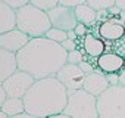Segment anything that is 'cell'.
Returning <instances> with one entry per match:
<instances>
[{
	"instance_id": "obj_1",
	"label": "cell",
	"mask_w": 125,
	"mask_h": 118,
	"mask_svg": "<svg viewBox=\"0 0 125 118\" xmlns=\"http://www.w3.org/2000/svg\"><path fill=\"white\" fill-rule=\"evenodd\" d=\"M18 70L28 72L34 80L56 77L60 68L68 62V52L54 41L41 38H31L30 43L16 53Z\"/></svg>"
},
{
	"instance_id": "obj_2",
	"label": "cell",
	"mask_w": 125,
	"mask_h": 118,
	"mask_svg": "<svg viewBox=\"0 0 125 118\" xmlns=\"http://www.w3.org/2000/svg\"><path fill=\"white\" fill-rule=\"evenodd\" d=\"M68 103V90L56 77L35 80L24 96L25 112L38 118L63 114Z\"/></svg>"
},
{
	"instance_id": "obj_3",
	"label": "cell",
	"mask_w": 125,
	"mask_h": 118,
	"mask_svg": "<svg viewBox=\"0 0 125 118\" xmlns=\"http://www.w3.org/2000/svg\"><path fill=\"white\" fill-rule=\"evenodd\" d=\"M50 28L52 24L47 13L34 8L31 3L16 11V30L22 31L28 37L31 38L46 37Z\"/></svg>"
},
{
	"instance_id": "obj_4",
	"label": "cell",
	"mask_w": 125,
	"mask_h": 118,
	"mask_svg": "<svg viewBox=\"0 0 125 118\" xmlns=\"http://www.w3.org/2000/svg\"><path fill=\"white\" fill-rule=\"evenodd\" d=\"M63 114L71 118H99L97 97L83 89L68 92V103Z\"/></svg>"
},
{
	"instance_id": "obj_5",
	"label": "cell",
	"mask_w": 125,
	"mask_h": 118,
	"mask_svg": "<svg viewBox=\"0 0 125 118\" xmlns=\"http://www.w3.org/2000/svg\"><path fill=\"white\" fill-rule=\"evenodd\" d=\"M99 118H125V87H109L97 97Z\"/></svg>"
},
{
	"instance_id": "obj_6",
	"label": "cell",
	"mask_w": 125,
	"mask_h": 118,
	"mask_svg": "<svg viewBox=\"0 0 125 118\" xmlns=\"http://www.w3.org/2000/svg\"><path fill=\"white\" fill-rule=\"evenodd\" d=\"M35 83L34 77L30 75L28 72L24 71H16L13 72L2 86L8 94V97H16V99H24V96L28 93L31 86Z\"/></svg>"
},
{
	"instance_id": "obj_7",
	"label": "cell",
	"mask_w": 125,
	"mask_h": 118,
	"mask_svg": "<svg viewBox=\"0 0 125 118\" xmlns=\"http://www.w3.org/2000/svg\"><path fill=\"white\" fill-rule=\"evenodd\" d=\"M59 3V2H57ZM47 16L50 19L52 28H57L62 31H74L78 25L77 16H75V9H69V8H63V6H59L49 11Z\"/></svg>"
},
{
	"instance_id": "obj_8",
	"label": "cell",
	"mask_w": 125,
	"mask_h": 118,
	"mask_svg": "<svg viewBox=\"0 0 125 118\" xmlns=\"http://www.w3.org/2000/svg\"><path fill=\"white\" fill-rule=\"evenodd\" d=\"M85 74L83 72V70L78 65H71L66 64L60 68V71L56 74V78L63 84V87L68 92H74V90H81L85 81Z\"/></svg>"
},
{
	"instance_id": "obj_9",
	"label": "cell",
	"mask_w": 125,
	"mask_h": 118,
	"mask_svg": "<svg viewBox=\"0 0 125 118\" xmlns=\"http://www.w3.org/2000/svg\"><path fill=\"white\" fill-rule=\"evenodd\" d=\"M97 37L106 41H119L125 37V25L119 18L107 19L102 24H97Z\"/></svg>"
},
{
	"instance_id": "obj_10",
	"label": "cell",
	"mask_w": 125,
	"mask_h": 118,
	"mask_svg": "<svg viewBox=\"0 0 125 118\" xmlns=\"http://www.w3.org/2000/svg\"><path fill=\"white\" fill-rule=\"evenodd\" d=\"M97 68L106 74H121L125 68V58L118 55L116 52H104L100 58L96 59Z\"/></svg>"
},
{
	"instance_id": "obj_11",
	"label": "cell",
	"mask_w": 125,
	"mask_h": 118,
	"mask_svg": "<svg viewBox=\"0 0 125 118\" xmlns=\"http://www.w3.org/2000/svg\"><path fill=\"white\" fill-rule=\"evenodd\" d=\"M30 40H31V37H28L22 31L12 30V31H9L6 34L0 35V47L16 55L18 52H21L30 43Z\"/></svg>"
},
{
	"instance_id": "obj_12",
	"label": "cell",
	"mask_w": 125,
	"mask_h": 118,
	"mask_svg": "<svg viewBox=\"0 0 125 118\" xmlns=\"http://www.w3.org/2000/svg\"><path fill=\"white\" fill-rule=\"evenodd\" d=\"M78 49H80V50L83 49V52L87 53V56L97 59V58H100V56L104 53V50H106V43H104L100 37H97L96 34L88 33L85 37L80 38V46H78Z\"/></svg>"
},
{
	"instance_id": "obj_13",
	"label": "cell",
	"mask_w": 125,
	"mask_h": 118,
	"mask_svg": "<svg viewBox=\"0 0 125 118\" xmlns=\"http://www.w3.org/2000/svg\"><path fill=\"white\" fill-rule=\"evenodd\" d=\"M16 71H18L16 55L0 47V84H3Z\"/></svg>"
},
{
	"instance_id": "obj_14",
	"label": "cell",
	"mask_w": 125,
	"mask_h": 118,
	"mask_svg": "<svg viewBox=\"0 0 125 118\" xmlns=\"http://www.w3.org/2000/svg\"><path fill=\"white\" fill-rule=\"evenodd\" d=\"M110 87V84L107 83L106 77L103 74H90L85 77V81H84V86H83V90H85L87 93L93 94L94 97H99L100 94H103L107 89Z\"/></svg>"
},
{
	"instance_id": "obj_15",
	"label": "cell",
	"mask_w": 125,
	"mask_h": 118,
	"mask_svg": "<svg viewBox=\"0 0 125 118\" xmlns=\"http://www.w3.org/2000/svg\"><path fill=\"white\" fill-rule=\"evenodd\" d=\"M16 30V11L9 8L5 0H0V35Z\"/></svg>"
},
{
	"instance_id": "obj_16",
	"label": "cell",
	"mask_w": 125,
	"mask_h": 118,
	"mask_svg": "<svg viewBox=\"0 0 125 118\" xmlns=\"http://www.w3.org/2000/svg\"><path fill=\"white\" fill-rule=\"evenodd\" d=\"M75 16H77L78 24H83V25H85V27H88V28L97 24V12L93 11V9L87 5V2L75 9Z\"/></svg>"
},
{
	"instance_id": "obj_17",
	"label": "cell",
	"mask_w": 125,
	"mask_h": 118,
	"mask_svg": "<svg viewBox=\"0 0 125 118\" xmlns=\"http://www.w3.org/2000/svg\"><path fill=\"white\" fill-rule=\"evenodd\" d=\"M2 112H5L9 118L24 114L25 112V106H24V99H16V97H8L0 109Z\"/></svg>"
},
{
	"instance_id": "obj_18",
	"label": "cell",
	"mask_w": 125,
	"mask_h": 118,
	"mask_svg": "<svg viewBox=\"0 0 125 118\" xmlns=\"http://www.w3.org/2000/svg\"><path fill=\"white\" fill-rule=\"evenodd\" d=\"M115 0H87V5L96 11V12H103V11H109L110 8L115 6Z\"/></svg>"
},
{
	"instance_id": "obj_19",
	"label": "cell",
	"mask_w": 125,
	"mask_h": 118,
	"mask_svg": "<svg viewBox=\"0 0 125 118\" xmlns=\"http://www.w3.org/2000/svg\"><path fill=\"white\" fill-rule=\"evenodd\" d=\"M46 38L50 40V41H54L57 44H62L65 40H68V33L66 31H62V30H57V28H50L46 34Z\"/></svg>"
},
{
	"instance_id": "obj_20",
	"label": "cell",
	"mask_w": 125,
	"mask_h": 118,
	"mask_svg": "<svg viewBox=\"0 0 125 118\" xmlns=\"http://www.w3.org/2000/svg\"><path fill=\"white\" fill-rule=\"evenodd\" d=\"M30 3L34 6V8H37V9H40V11H43V12H49V11H52V9H54V8H57V2L56 0H30Z\"/></svg>"
},
{
	"instance_id": "obj_21",
	"label": "cell",
	"mask_w": 125,
	"mask_h": 118,
	"mask_svg": "<svg viewBox=\"0 0 125 118\" xmlns=\"http://www.w3.org/2000/svg\"><path fill=\"white\" fill-rule=\"evenodd\" d=\"M83 61H84V56H83V52H81L80 49H77V50L68 53V62H66V64H71V65H80Z\"/></svg>"
},
{
	"instance_id": "obj_22",
	"label": "cell",
	"mask_w": 125,
	"mask_h": 118,
	"mask_svg": "<svg viewBox=\"0 0 125 118\" xmlns=\"http://www.w3.org/2000/svg\"><path fill=\"white\" fill-rule=\"evenodd\" d=\"M6 2V5L9 6V8H12L13 11H19L21 8H24V6H27L30 2L28 0H5Z\"/></svg>"
},
{
	"instance_id": "obj_23",
	"label": "cell",
	"mask_w": 125,
	"mask_h": 118,
	"mask_svg": "<svg viewBox=\"0 0 125 118\" xmlns=\"http://www.w3.org/2000/svg\"><path fill=\"white\" fill-rule=\"evenodd\" d=\"M85 0H69V2H63V0H59V6L63 8H69V9H77L78 6L84 5Z\"/></svg>"
},
{
	"instance_id": "obj_24",
	"label": "cell",
	"mask_w": 125,
	"mask_h": 118,
	"mask_svg": "<svg viewBox=\"0 0 125 118\" xmlns=\"http://www.w3.org/2000/svg\"><path fill=\"white\" fill-rule=\"evenodd\" d=\"M78 67L83 70V72H84L85 75H90V74H94V72H96V68L91 65V62H88V61H87L85 58H84V61H83Z\"/></svg>"
},
{
	"instance_id": "obj_25",
	"label": "cell",
	"mask_w": 125,
	"mask_h": 118,
	"mask_svg": "<svg viewBox=\"0 0 125 118\" xmlns=\"http://www.w3.org/2000/svg\"><path fill=\"white\" fill-rule=\"evenodd\" d=\"M62 47H63L69 53V52H74V50L78 49V43L77 41H72V40H65L63 43H62Z\"/></svg>"
},
{
	"instance_id": "obj_26",
	"label": "cell",
	"mask_w": 125,
	"mask_h": 118,
	"mask_svg": "<svg viewBox=\"0 0 125 118\" xmlns=\"http://www.w3.org/2000/svg\"><path fill=\"white\" fill-rule=\"evenodd\" d=\"M74 31H75V34L78 35V38H83V37H85V35L90 33V31H88V27H85V25H83V24H78Z\"/></svg>"
},
{
	"instance_id": "obj_27",
	"label": "cell",
	"mask_w": 125,
	"mask_h": 118,
	"mask_svg": "<svg viewBox=\"0 0 125 118\" xmlns=\"http://www.w3.org/2000/svg\"><path fill=\"white\" fill-rule=\"evenodd\" d=\"M104 77H106L107 83L110 84V87H113V86H119V74H106Z\"/></svg>"
},
{
	"instance_id": "obj_28",
	"label": "cell",
	"mask_w": 125,
	"mask_h": 118,
	"mask_svg": "<svg viewBox=\"0 0 125 118\" xmlns=\"http://www.w3.org/2000/svg\"><path fill=\"white\" fill-rule=\"evenodd\" d=\"M8 99V94H6V92H5V89H3V86L0 84V109H2V106H3V103H5V100Z\"/></svg>"
},
{
	"instance_id": "obj_29",
	"label": "cell",
	"mask_w": 125,
	"mask_h": 118,
	"mask_svg": "<svg viewBox=\"0 0 125 118\" xmlns=\"http://www.w3.org/2000/svg\"><path fill=\"white\" fill-rule=\"evenodd\" d=\"M115 6H116L121 12H125V0H116Z\"/></svg>"
},
{
	"instance_id": "obj_30",
	"label": "cell",
	"mask_w": 125,
	"mask_h": 118,
	"mask_svg": "<svg viewBox=\"0 0 125 118\" xmlns=\"http://www.w3.org/2000/svg\"><path fill=\"white\" fill-rule=\"evenodd\" d=\"M68 40H72V41H78V35L75 34V31H68Z\"/></svg>"
},
{
	"instance_id": "obj_31",
	"label": "cell",
	"mask_w": 125,
	"mask_h": 118,
	"mask_svg": "<svg viewBox=\"0 0 125 118\" xmlns=\"http://www.w3.org/2000/svg\"><path fill=\"white\" fill-rule=\"evenodd\" d=\"M119 86L125 87V68L122 70V72L119 74Z\"/></svg>"
},
{
	"instance_id": "obj_32",
	"label": "cell",
	"mask_w": 125,
	"mask_h": 118,
	"mask_svg": "<svg viewBox=\"0 0 125 118\" xmlns=\"http://www.w3.org/2000/svg\"><path fill=\"white\" fill-rule=\"evenodd\" d=\"M10 118H38V117H34V115H31V114H27V112H24V114L15 115V117H10Z\"/></svg>"
},
{
	"instance_id": "obj_33",
	"label": "cell",
	"mask_w": 125,
	"mask_h": 118,
	"mask_svg": "<svg viewBox=\"0 0 125 118\" xmlns=\"http://www.w3.org/2000/svg\"><path fill=\"white\" fill-rule=\"evenodd\" d=\"M49 118H71V117H68L65 114H59V115H53V117H49Z\"/></svg>"
},
{
	"instance_id": "obj_34",
	"label": "cell",
	"mask_w": 125,
	"mask_h": 118,
	"mask_svg": "<svg viewBox=\"0 0 125 118\" xmlns=\"http://www.w3.org/2000/svg\"><path fill=\"white\" fill-rule=\"evenodd\" d=\"M119 19H121V22L125 25V12H121V13H119Z\"/></svg>"
},
{
	"instance_id": "obj_35",
	"label": "cell",
	"mask_w": 125,
	"mask_h": 118,
	"mask_svg": "<svg viewBox=\"0 0 125 118\" xmlns=\"http://www.w3.org/2000/svg\"><path fill=\"white\" fill-rule=\"evenodd\" d=\"M0 118H9V117H8L5 112H2V111H0Z\"/></svg>"
}]
</instances>
